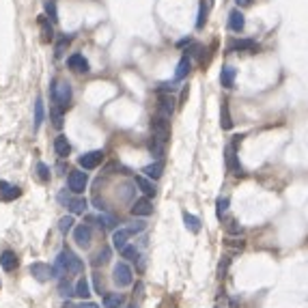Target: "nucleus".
I'll return each instance as SVG.
<instances>
[{
    "mask_svg": "<svg viewBox=\"0 0 308 308\" xmlns=\"http://www.w3.org/2000/svg\"><path fill=\"white\" fill-rule=\"evenodd\" d=\"M226 211H228V198H226V196H220V198L216 200V216H218V220L224 218Z\"/></svg>",
    "mask_w": 308,
    "mask_h": 308,
    "instance_id": "31",
    "label": "nucleus"
},
{
    "mask_svg": "<svg viewBox=\"0 0 308 308\" xmlns=\"http://www.w3.org/2000/svg\"><path fill=\"white\" fill-rule=\"evenodd\" d=\"M67 65H69V69L78 71V74H89L91 71V65H89V61L84 59V54H71L67 59Z\"/></svg>",
    "mask_w": 308,
    "mask_h": 308,
    "instance_id": "11",
    "label": "nucleus"
},
{
    "mask_svg": "<svg viewBox=\"0 0 308 308\" xmlns=\"http://www.w3.org/2000/svg\"><path fill=\"white\" fill-rule=\"evenodd\" d=\"M71 39H74V37H71V35H65V37H61V41H59V44H56V59H61V56H63V52H65V48L71 44Z\"/></svg>",
    "mask_w": 308,
    "mask_h": 308,
    "instance_id": "35",
    "label": "nucleus"
},
{
    "mask_svg": "<svg viewBox=\"0 0 308 308\" xmlns=\"http://www.w3.org/2000/svg\"><path fill=\"white\" fill-rule=\"evenodd\" d=\"M127 308H138V306H136V304H132V306H127Z\"/></svg>",
    "mask_w": 308,
    "mask_h": 308,
    "instance_id": "45",
    "label": "nucleus"
},
{
    "mask_svg": "<svg viewBox=\"0 0 308 308\" xmlns=\"http://www.w3.org/2000/svg\"><path fill=\"white\" fill-rule=\"evenodd\" d=\"M52 269H54V276L56 278H65L69 274H80V271L84 269V265H82V261L78 259V256L71 252L69 248H65L59 256H56V263H54Z\"/></svg>",
    "mask_w": 308,
    "mask_h": 308,
    "instance_id": "1",
    "label": "nucleus"
},
{
    "mask_svg": "<svg viewBox=\"0 0 308 308\" xmlns=\"http://www.w3.org/2000/svg\"><path fill=\"white\" fill-rule=\"evenodd\" d=\"M228 28H231L233 33H241L243 28H246V18H243V13L239 9H233L228 13Z\"/></svg>",
    "mask_w": 308,
    "mask_h": 308,
    "instance_id": "13",
    "label": "nucleus"
},
{
    "mask_svg": "<svg viewBox=\"0 0 308 308\" xmlns=\"http://www.w3.org/2000/svg\"><path fill=\"white\" fill-rule=\"evenodd\" d=\"M220 125L222 130H231L233 127V119H231V112H228L226 102H222V108H220Z\"/></svg>",
    "mask_w": 308,
    "mask_h": 308,
    "instance_id": "25",
    "label": "nucleus"
},
{
    "mask_svg": "<svg viewBox=\"0 0 308 308\" xmlns=\"http://www.w3.org/2000/svg\"><path fill=\"white\" fill-rule=\"evenodd\" d=\"M125 302L123 293H106L104 295V308H121Z\"/></svg>",
    "mask_w": 308,
    "mask_h": 308,
    "instance_id": "23",
    "label": "nucleus"
},
{
    "mask_svg": "<svg viewBox=\"0 0 308 308\" xmlns=\"http://www.w3.org/2000/svg\"><path fill=\"white\" fill-rule=\"evenodd\" d=\"M59 291H61V295H74V293H76V286H74V289H71V282H69V276L67 278H63V280H61V284H59Z\"/></svg>",
    "mask_w": 308,
    "mask_h": 308,
    "instance_id": "36",
    "label": "nucleus"
},
{
    "mask_svg": "<svg viewBox=\"0 0 308 308\" xmlns=\"http://www.w3.org/2000/svg\"><path fill=\"white\" fill-rule=\"evenodd\" d=\"M74 239H76L78 246L89 248L91 241H93V228H91V224H78L76 231H74Z\"/></svg>",
    "mask_w": 308,
    "mask_h": 308,
    "instance_id": "8",
    "label": "nucleus"
},
{
    "mask_svg": "<svg viewBox=\"0 0 308 308\" xmlns=\"http://www.w3.org/2000/svg\"><path fill=\"white\" fill-rule=\"evenodd\" d=\"M104 162V151H89V153H84L78 157V164H80V168L84 170H93V168H97L99 164Z\"/></svg>",
    "mask_w": 308,
    "mask_h": 308,
    "instance_id": "7",
    "label": "nucleus"
},
{
    "mask_svg": "<svg viewBox=\"0 0 308 308\" xmlns=\"http://www.w3.org/2000/svg\"><path fill=\"white\" fill-rule=\"evenodd\" d=\"M46 16H48V20H50V22H59V9H56V3H54V0H46Z\"/></svg>",
    "mask_w": 308,
    "mask_h": 308,
    "instance_id": "30",
    "label": "nucleus"
},
{
    "mask_svg": "<svg viewBox=\"0 0 308 308\" xmlns=\"http://www.w3.org/2000/svg\"><path fill=\"white\" fill-rule=\"evenodd\" d=\"M50 119H52V125L56 127V130H61V127H63V108L56 106V108L50 112Z\"/></svg>",
    "mask_w": 308,
    "mask_h": 308,
    "instance_id": "34",
    "label": "nucleus"
},
{
    "mask_svg": "<svg viewBox=\"0 0 308 308\" xmlns=\"http://www.w3.org/2000/svg\"><path fill=\"white\" fill-rule=\"evenodd\" d=\"M18 256H16V252H11V250H5L3 254H0V267H3L5 271H13L18 267Z\"/></svg>",
    "mask_w": 308,
    "mask_h": 308,
    "instance_id": "20",
    "label": "nucleus"
},
{
    "mask_svg": "<svg viewBox=\"0 0 308 308\" xmlns=\"http://www.w3.org/2000/svg\"><path fill=\"white\" fill-rule=\"evenodd\" d=\"M95 289L102 293V280H99V276H95Z\"/></svg>",
    "mask_w": 308,
    "mask_h": 308,
    "instance_id": "44",
    "label": "nucleus"
},
{
    "mask_svg": "<svg viewBox=\"0 0 308 308\" xmlns=\"http://www.w3.org/2000/svg\"><path fill=\"white\" fill-rule=\"evenodd\" d=\"M67 181H69V190L74 192V194H82L89 185V175L84 173V170H71Z\"/></svg>",
    "mask_w": 308,
    "mask_h": 308,
    "instance_id": "5",
    "label": "nucleus"
},
{
    "mask_svg": "<svg viewBox=\"0 0 308 308\" xmlns=\"http://www.w3.org/2000/svg\"><path fill=\"white\" fill-rule=\"evenodd\" d=\"M121 254H123V259H138V250H136V246H125L123 250H121Z\"/></svg>",
    "mask_w": 308,
    "mask_h": 308,
    "instance_id": "39",
    "label": "nucleus"
},
{
    "mask_svg": "<svg viewBox=\"0 0 308 308\" xmlns=\"http://www.w3.org/2000/svg\"><path fill=\"white\" fill-rule=\"evenodd\" d=\"M142 173H145V177L151 179V181H157L164 173V160H155L153 164H149V166L142 168Z\"/></svg>",
    "mask_w": 308,
    "mask_h": 308,
    "instance_id": "19",
    "label": "nucleus"
},
{
    "mask_svg": "<svg viewBox=\"0 0 308 308\" xmlns=\"http://www.w3.org/2000/svg\"><path fill=\"white\" fill-rule=\"evenodd\" d=\"M151 130H153V138H157V140H162L164 145L168 142V138H170V123H168V119H164V117H153L151 119Z\"/></svg>",
    "mask_w": 308,
    "mask_h": 308,
    "instance_id": "3",
    "label": "nucleus"
},
{
    "mask_svg": "<svg viewBox=\"0 0 308 308\" xmlns=\"http://www.w3.org/2000/svg\"><path fill=\"white\" fill-rule=\"evenodd\" d=\"M37 177H39V181H50V166L44 162H39L37 164Z\"/></svg>",
    "mask_w": 308,
    "mask_h": 308,
    "instance_id": "38",
    "label": "nucleus"
},
{
    "mask_svg": "<svg viewBox=\"0 0 308 308\" xmlns=\"http://www.w3.org/2000/svg\"><path fill=\"white\" fill-rule=\"evenodd\" d=\"M50 97L52 102L59 106V108H67L71 104V87L69 82H63V80H54L50 84Z\"/></svg>",
    "mask_w": 308,
    "mask_h": 308,
    "instance_id": "2",
    "label": "nucleus"
},
{
    "mask_svg": "<svg viewBox=\"0 0 308 308\" xmlns=\"http://www.w3.org/2000/svg\"><path fill=\"white\" fill-rule=\"evenodd\" d=\"M183 224H185V228H188L190 233H198L200 231V220L194 216V213L183 211Z\"/></svg>",
    "mask_w": 308,
    "mask_h": 308,
    "instance_id": "24",
    "label": "nucleus"
},
{
    "mask_svg": "<svg viewBox=\"0 0 308 308\" xmlns=\"http://www.w3.org/2000/svg\"><path fill=\"white\" fill-rule=\"evenodd\" d=\"M149 151H151V155H155L157 160H162V155H164V142L151 136V140H149Z\"/></svg>",
    "mask_w": 308,
    "mask_h": 308,
    "instance_id": "29",
    "label": "nucleus"
},
{
    "mask_svg": "<svg viewBox=\"0 0 308 308\" xmlns=\"http://www.w3.org/2000/svg\"><path fill=\"white\" fill-rule=\"evenodd\" d=\"M87 207H89V203H87V198H82V196L69 200V211L71 213H84L87 211Z\"/></svg>",
    "mask_w": 308,
    "mask_h": 308,
    "instance_id": "26",
    "label": "nucleus"
},
{
    "mask_svg": "<svg viewBox=\"0 0 308 308\" xmlns=\"http://www.w3.org/2000/svg\"><path fill=\"white\" fill-rule=\"evenodd\" d=\"M112 280H114V284H117V286H130L132 280H134V274H132L130 265H125V263H117V265H114Z\"/></svg>",
    "mask_w": 308,
    "mask_h": 308,
    "instance_id": "4",
    "label": "nucleus"
},
{
    "mask_svg": "<svg viewBox=\"0 0 308 308\" xmlns=\"http://www.w3.org/2000/svg\"><path fill=\"white\" fill-rule=\"evenodd\" d=\"M153 213V205L149 198H138L132 205V216H151Z\"/></svg>",
    "mask_w": 308,
    "mask_h": 308,
    "instance_id": "15",
    "label": "nucleus"
},
{
    "mask_svg": "<svg viewBox=\"0 0 308 308\" xmlns=\"http://www.w3.org/2000/svg\"><path fill=\"white\" fill-rule=\"evenodd\" d=\"M136 185H138V188L145 192L147 196H155V185H153V181L149 177H145V175H136Z\"/></svg>",
    "mask_w": 308,
    "mask_h": 308,
    "instance_id": "22",
    "label": "nucleus"
},
{
    "mask_svg": "<svg viewBox=\"0 0 308 308\" xmlns=\"http://www.w3.org/2000/svg\"><path fill=\"white\" fill-rule=\"evenodd\" d=\"M235 3H237L239 7H250L252 5V0H235Z\"/></svg>",
    "mask_w": 308,
    "mask_h": 308,
    "instance_id": "43",
    "label": "nucleus"
},
{
    "mask_svg": "<svg viewBox=\"0 0 308 308\" xmlns=\"http://www.w3.org/2000/svg\"><path fill=\"white\" fill-rule=\"evenodd\" d=\"M235 78H237V69L231 67V65H224L220 71V84L224 89H233V84H235Z\"/></svg>",
    "mask_w": 308,
    "mask_h": 308,
    "instance_id": "16",
    "label": "nucleus"
},
{
    "mask_svg": "<svg viewBox=\"0 0 308 308\" xmlns=\"http://www.w3.org/2000/svg\"><path fill=\"white\" fill-rule=\"evenodd\" d=\"M226 166H228V170H233V173H241V164H239V160H237V153H235V145H226Z\"/></svg>",
    "mask_w": 308,
    "mask_h": 308,
    "instance_id": "18",
    "label": "nucleus"
},
{
    "mask_svg": "<svg viewBox=\"0 0 308 308\" xmlns=\"http://www.w3.org/2000/svg\"><path fill=\"white\" fill-rule=\"evenodd\" d=\"M205 20H207L205 3H200V9H198V20H196V28H203V26H205Z\"/></svg>",
    "mask_w": 308,
    "mask_h": 308,
    "instance_id": "40",
    "label": "nucleus"
},
{
    "mask_svg": "<svg viewBox=\"0 0 308 308\" xmlns=\"http://www.w3.org/2000/svg\"><path fill=\"white\" fill-rule=\"evenodd\" d=\"M39 24H41V31H44V41H52L54 39V33H52V26L48 24V18L41 16L39 18Z\"/></svg>",
    "mask_w": 308,
    "mask_h": 308,
    "instance_id": "32",
    "label": "nucleus"
},
{
    "mask_svg": "<svg viewBox=\"0 0 308 308\" xmlns=\"http://www.w3.org/2000/svg\"><path fill=\"white\" fill-rule=\"evenodd\" d=\"M132 235H134V231H132L130 226L114 231V235H112V243H114V248H117V250H123V248L127 246V241H130Z\"/></svg>",
    "mask_w": 308,
    "mask_h": 308,
    "instance_id": "12",
    "label": "nucleus"
},
{
    "mask_svg": "<svg viewBox=\"0 0 308 308\" xmlns=\"http://www.w3.org/2000/svg\"><path fill=\"white\" fill-rule=\"evenodd\" d=\"M157 114L164 119H168L173 117V112H175V97L170 95V93H160V99H157Z\"/></svg>",
    "mask_w": 308,
    "mask_h": 308,
    "instance_id": "6",
    "label": "nucleus"
},
{
    "mask_svg": "<svg viewBox=\"0 0 308 308\" xmlns=\"http://www.w3.org/2000/svg\"><path fill=\"white\" fill-rule=\"evenodd\" d=\"M226 267H228V259H224V263H220V269H218V271H220V278H222V276H224V271H226Z\"/></svg>",
    "mask_w": 308,
    "mask_h": 308,
    "instance_id": "41",
    "label": "nucleus"
},
{
    "mask_svg": "<svg viewBox=\"0 0 308 308\" xmlns=\"http://www.w3.org/2000/svg\"><path fill=\"white\" fill-rule=\"evenodd\" d=\"M76 297H82V299H87L91 297V286L87 282V278H80V280L76 282V293H74Z\"/></svg>",
    "mask_w": 308,
    "mask_h": 308,
    "instance_id": "27",
    "label": "nucleus"
},
{
    "mask_svg": "<svg viewBox=\"0 0 308 308\" xmlns=\"http://www.w3.org/2000/svg\"><path fill=\"white\" fill-rule=\"evenodd\" d=\"M259 50V44L254 39H237L228 46V52H248V54H254Z\"/></svg>",
    "mask_w": 308,
    "mask_h": 308,
    "instance_id": "10",
    "label": "nucleus"
},
{
    "mask_svg": "<svg viewBox=\"0 0 308 308\" xmlns=\"http://www.w3.org/2000/svg\"><path fill=\"white\" fill-rule=\"evenodd\" d=\"M20 194H22V190L18 188V185H11V183H7V181H0V200H16L20 198Z\"/></svg>",
    "mask_w": 308,
    "mask_h": 308,
    "instance_id": "14",
    "label": "nucleus"
},
{
    "mask_svg": "<svg viewBox=\"0 0 308 308\" xmlns=\"http://www.w3.org/2000/svg\"><path fill=\"white\" fill-rule=\"evenodd\" d=\"M44 99H37V102H35V130H39L41 127V123H44Z\"/></svg>",
    "mask_w": 308,
    "mask_h": 308,
    "instance_id": "28",
    "label": "nucleus"
},
{
    "mask_svg": "<svg viewBox=\"0 0 308 308\" xmlns=\"http://www.w3.org/2000/svg\"><path fill=\"white\" fill-rule=\"evenodd\" d=\"M108 261H110V248H102V250L97 252L95 259H93V265L97 267V265H106Z\"/></svg>",
    "mask_w": 308,
    "mask_h": 308,
    "instance_id": "33",
    "label": "nucleus"
},
{
    "mask_svg": "<svg viewBox=\"0 0 308 308\" xmlns=\"http://www.w3.org/2000/svg\"><path fill=\"white\" fill-rule=\"evenodd\" d=\"M31 274L35 276V280L39 282H48L50 278H54V269L46 263H33L31 265Z\"/></svg>",
    "mask_w": 308,
    "mask_h": 308,
    "instance_id": "9",
    "label": "nucleus"
},
{
    "mask_svg": "<svg viewBox=\"0 0 308 308\" xmlns=\"http://www.w3.org/2000/svg\"><path fill=\"white\" fill-rule=\"evenodd\" d=\"M71 226H74V216L61 218V222H59V231H61L63 235H67V233L71 231Z\"/></svg>",
    "mask_w": 308,
    "mask_h": 308,
    "instance_id": "37",
    "label": "nucleus"
},
{
    "mask_svg": "<svg viewBox=\"0 0 308 308\" xmlns=\"http://www.w3.org/2000/svg\"><path fill=\"white\" fill-rule=\"evenodd\" d=\"M54 151L56 155L61 157V160H65V157L71 153V145H69V140H67V136H56L54 138Z\"/></svg>",
    "mask_w": 308,
    "mask_h": 308,
    "instance_id": "17",
    "label": "nucleus"
},
{
    "mask_svg": "<svg viewBox=\"0 0 308 308\" xmlns=\"http://www.w3.org/2000/svg\"><path fill=\"white\" fill-rule=\"evenodd\" d=\"M190 69H192V61H190L188 54H183L181 61H179V65H177V69H175V80H183V78L190 74Z\"/></svg>",
    "mask_w": 308,
    "mask_h": 308,
    "instance_id": "21",
    "label": "nucleus"
},
{
    "mask_svg": "<svg viewBox=\"0 0 308 308\" xmlns=\"http://www.w3.org/2000/svg\"><path fill=\"white\" fill-rule=\"evenodd\" d=\"M78 308H99V306H97V304H93V302H82Z\"/></svg>",
    "mask_w": 308,
    "mask_h": 308,
    "instance_id": "42",
    "label": "nucleus"
}]
</instances>
